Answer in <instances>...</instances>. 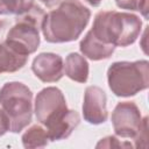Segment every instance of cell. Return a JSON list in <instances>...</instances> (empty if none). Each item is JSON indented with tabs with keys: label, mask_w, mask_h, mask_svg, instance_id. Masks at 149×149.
Returning a JSON list of instances; mask_svg holds the SVG:
<instances>
[{
	"label": "cell",
	"mask_w": 149,
	"mask_h": 149,
	"mask_svg": "<svg viewBox=\"0 0 149 149\" xmlns=\"http://www.w3.org/2000/svg\"><path fill=\"white\" fill-rule=\"evenodd\" d=\"M90 17V9L79 0H63L56 9L45 14L41 30L49 43L72 42L81 35Z\"/></svg>",
	"instance_id": "cell-1"
},
{
	"label": "cell",
	"mask_w": 149,
	"mask_h": 149,
	"mask_svg": "<svg viewBox=\"0 0 149 149\" xmlns=\"http://www.w3.org/2000/svg\"><path fill=\"white\" fill-rule=\"evenodd\" d=\"M92 34L101 42L113 47H128L141 34L142 21L132 13L101 10L94 16Z\"/></svg>",
	"instance_id": "cell-2"
},
{
	"label": "cell",
	"mask_w": 149,
	"mask_h": 149,
	"mask_svg": "<svg viewBox=\"0 0 149 149\" xmlns=\"http://www.w3.org/2000/svg\"><path fill=\"white\" fill-rule=\"evenodd\" d=\"M107 81L116 97H133L149 86V63L146 59L114 62L107 70Z\"/></svg>",
	"instance_id": "cell-3"
},
{
	"label": "cell",
	"mask_w": 149,
	"mask_h": 149,
	"mask_svg": "<svg viewBox=\"0 0 149 149\" xmlns=\"http://www.w3.org/2000/svg\"><path fill=\"white\" fill-rule=\"evenodd\" d=\"M0 106L9 119V132L20 133L33 116V92L21 81H8L0 88Z\"/></svg>",
	"instance_id": "cell-4"
},
{
	"label": "cell",
	"mask_w": 149,
	"mask_h": 149,
	"mask_svg": "<svg viewBox=\"0 0 149 149\" xmlns=\"http://www.w3.org/2000/svg\"><path fill=\"white\" fill-rule=\"evenodd\" d=\"M44 16V10L34 5L29 10L16 16L15 24L8 30L6 40L26 54H34L40 45V29Z\"/></svg>",
	"instance_id": "cell-5"
},
{
	"label": "cell",
	"mask_w": 149,
	"mask_h": 149,
	"mask_svg": "<svg viewBox=\"0 0 149 149\" xmlns=\"http://www.w3.org/2000/svg\"><path fill=\"white\" fill-rule=\"evenodd\" d=\"M34 112L37 121L49 130L63 121L70 109L66 106L63 92L58 87L49 86L37 93L34 102Z\"/></svg>",
	"instance_id": "cell-6"
},
{
	"label": "cell",
	"mask_w": 149,
	"mask_h": 149,
	"mask_svg": "<svg viewBox=\"0 0 149 149\" xmlns=\"http://www.w3.org/2000/svg\"><path fill=\"white\" fill-rule=\"evenodd\" d=\"M111 120L118 137L135 140L148 118H142L140 108L134 101H121L114 107Z\"/></svg>",
	"instance_id": "cell-7"
},
{
	"label": "cell",
	"mask_w": 149,
	"mask_h": 149,
	"mask_svg": "<svg viewBox=\"0 0 149 149\" xmlns=\"http://www.w3.org/2000/svg\"><path fill=\"white\" fill-rule=\"evenodd\" d=\"M107 97L102 88L99 86H87L84 93L83 101V116L84 120L91 125H101L108 118L106 108Z\"/></svg>",
	"instance_id": "cell-8"
},
{
	"label": "cell",
	"mask_w": 149,
	"mask_h": 149,
	"mask_svg": "<svg viewBox=\"0 0 149 149\" xmlns=\"http://www.w3.org/2000/svg\"><path fill=\"white\" fill-rule=\"evenodd\" d=\"M31 70L41 81L56 83L64 74V62L57 54L41 52L34 58Z\"/></svg>",
	"instance_id": "cell-9"
},
{
	"label": "cell",
	"mask_w": 149,
	"mask_h": 149,
	"mask_svg": "<svg viewBox=\"0 0 149 149\" xmlns=\"http://www.w3.org/2000/svg\"><path fill=\"white\" fill-rule=\"evenodd\" d=\"M29 55L22 51L12 42L5 40L0 43V73L15 72L22 69Z\"/></svg>",
	"instance_id": "cell-10"
},
{
	"label": "cell",
	"mask_w": 149,
	"mask_h": 149,
	"mask_svg": "<svg viewBox=\"0 0 149 149\" xmlns=\"http://www.w3.org/2000/svg\"><path fill=\"white\" fill-rule=\"evenodd\" d=\"M79 50L84 57L91 61H101L109 58L114 52L115 47L101 42L92 34L91 30H88L79 43Z\"/></svg>",
	"instance_id": "cell-11"
},
{
	"label": "cell",
	"mask_w": 149,
	"mask_h": 149,
	"mask_svg": "<svg viewBox=\"0 0 149 149\" xmlns=\"http://www.w3.org/2000/svg\"><path fill=\"white\" fill-rule=\"evenodd\" d=\"M88 63L78 52H70L64 62V74L77 83H86L88 79Z\"/></svg>",
	"instance_id": "cell-12"
},
{
	"label": "cell",
	"mask_w": 149,
	"mask_h": 149,
	"mask_svg": "<svg viewBox=\"0 0 149 149\" xmlns=\"http://www.w3.org/2000/svg\"><path fill=\"white\" fill-rule=\"evenodd\" d=\"M21 140L24 148H43L50 141L49 134L43 125H34L28 128Z\"/></svg>",
	"instance_id": "cell-13"
},
{
	"label": "cell",
	"mask_w": 149,
	"mask_h": 149,
	"mask_svg": "<svg viewBox=\"0 0 149 149\" xmlns=\"http://www.w3.org/2000/svg\"><path fill=\"white\" fill-rule=\"evenodd\" d=\"M34 6V0H0V15H21Z\"/></svg>",
	"instance_id": "cell-14"
},
{
	"label": "cell",
	"mask_w": 149,
	"mask_h": 149,
	"mask_svg": "<svg viewBox=\"0 0 149 149\" xmlns=\"http://www.w3.org/2000/svg\"><path fill=\"white\" fill-rule=\"evenodd\" d=\"M121 9L139 10L144 19H148V0H114Z\"/></svg>",
	"instance_id": "cell-15"
},
{
	"label": "cell",
	"mask_w": 149,
	"mask_h": 149,
	"mask_svg": "<svg viewBox=\"0 0 149 149\" xmlns=\"http://www.w3.org/2000/svg\"><path fill=\"white\" fill-rule=\"evenodd\" d=\"M97 148H133L134 146L130 142H127L126 140H119V137L116 136H106L104 139H101L97 146Z\"/></svg>",
	"instance_id": "cell-16"
},
{
	"label": "cell",
	"mask_w": 149,
	"mask_h": 149,
	"mask_svg": "<svg viewBox=\"0 0 149 149\" xmlns=\"http://www.w3.org/2000/svg\"><path fill=\"white\" fill-rule=\"evenodd\" d=\"M9 119L7 116V114L5 113V111L2 108H0V136L5 135L7 132H9Z\"/></svg>",
	"instance_id": "cell-17"
},
{
	"label": "cell",
	"mask_w": 149,
	"mask_h": 149,
	"mask_svg": "<svg viewBox=\"0 0 149 149\" xmlns=\"http://www.w3.org/2000/svg\"><path fill=\"white\" fill-rule=\"evenodd\" d=\"M45 7H48V8H52V7H55L56 5H59L63 0H40Z\"/></svg>",
	"instance_id": "cell-18"
},
{
	"label": "cell",
	"mask_w": 149,
	"mask_h": 149,
	"mask_svg": "<svg viewBox=\"0 0 149 149\" xmlns=\"http://www.w3.org/2000/svg\"><path fill=\"white\" fill-rule=\"evenodd\" d=\"M84 1H86L88 5H91V6H93V7H97V6L100 5V2H101L102 0H84Z\"/></svg>",
	"instance_id": "cell-19"
}]
</instances>
